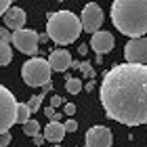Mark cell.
Returning a JSON list of instances; mask_svg holds the SVG:
<instances>
[{"mask_svg": "<svg viewBox=\"0 0 147 147\" xmlns=\"http://www.w3.org/2000/svg\"><path fill=\"white\" fill-rule=\"evenodd\" d=\"M105 116L126 126L147 124V65L118 63L101 82Z\"/></svg>", "mask_w": 147, "mask_h": 147, "instance_id": "cell-1", "label": "cell"}, {"mask_svg": "<svg viewBox=\"0 0 147 147\" xmlns=\"http://www.w3.org/2000/svg\"><path fill=\"white\" fill-rule=\"evenodd\" d=\"M111 21L130 40L143 38L147 34V0H116L111 4Z\"/></svg>", "mask_w": 147, "mask_h": 147, "instance_id": "cell-2", "label": "cell"}, {"mask_svg": "<svg viewBox=\"0 0 147 147\" xmlns=\"http://www.w3.org/2000/svg\"><path fill=\"white\" fill-rule=\"evenodd\" d=\"M84 32L82 21L76 17V13L71 11H55L49 13L46 19V34L53 42L57 44H71L80 38Z\"/></svg>", "mask_w": 147, "mask_h": 147, "instance_id": "cell-3", "label": "cell"}, {"mask_svg": "<svg viewBox=\"0 0 147 147\" xmlns=\"http://www.w3.org/2000/svg\"><path fill=\"white\" fill-rule=\"evenodd\" d=\"M51 63L49 59L42 57H32L30 61L23 63L21 67V78L28 86H46L51 84Z\"/></svg>", "mask_w": 147, "mask_h": 147, "instance_id": "cell-4", "label": "cell"}, {"mask_svg": "<svg viewBox=\"0 0 147 147\" xmlns=\"http://www.w3.org/2000/svg\"><path fill=\"white\" fill-rule=\"evenodd\" d=\"M17 99L15 95L0 84V135L11 132L9 128L13 124H17Z\"/></svg>", "mask_w": 147, "mask_h": 147, "instance_id": "cell-5", "label": "cell"}, {"mask_svg": "<svg viewBox=\"0 0 147 147\" xmlns=\"http://www.w3.org/2000/svg\"><path fill=\"white\" fill-rule=\"evenodd\" d=\"M80 21H82V28L84 32H88V34H99V28L103 25V11H101V6H99L97 2H88L84 6V11H82V17H80Z\"/></svg>", "mask_w": 147, "mask_h": 147, "instance_id": "cell-6", "label": "cell"}, {"mask_svg": "<svg viewBox=\"0 0 147 147\" xmlns=\"http://www.w3.org/2000/svg\"><path fill=\"white\" fill-rule=\"evenodd\" d=\"M13 44L23 55H36L38 44H40V34H36L34 30H25V28L19 32H13Z\"/></svg>", "mask_w": 147, "mask_h": 147, "instance_id": "cell-7", "label": "cell"}, {"mask_svg": "<svg viewBox=\"0 0 147 147\" xmlns=\"http://www.w3.org/2000/svg\"><path fill=\"white\" fill-rule=\"evenodd\" d=\"M124 57H126V63L145 65V61H147V38L128 40V42H126V49H124Z\"/></svg>", "mask_w": 147, "mask_h": 147, "instance_id": "cell-8", "label": "cell"}, {"mask_svg": "<svg viewBox=\"0 0 147 147\" xmlns=\"http://www.w3.org/2000/svg\"><path fill=\"white\" fill-rule=\"evenodd\" d=\"M86 147H111L113 143V135L111 130L107 128V126H92V128H88V132H86Z\"/></svg>", "mask_w": 147, "mask_h": 147, "instance_id": "cell-9", "label": "cell"}, {"mask_svg": "<svg viewBox=\"0 0 147 147\" xmlns=\"http://www.w3.org/2000/svg\"><path fill=\"white\" fill-rule=\"evenodd\" d=\"M49 63H51V69L53 71H65V69H69L71 65H74L69 51H65V49L53 51L51 55H49Z\"/></svg>", "mask_w": 147, "mask_h": 147, "instance_id": "cell-10", "label": "cell"}, {"mask_svg": "<svg viewBox=\"0 0 147 147\" xmlns=\"http://www.w3.org/2000/svg\"><path fill=\"white\" fill-rule=\"evenodd\" d=\"M92 46V51L97 53V55H105V53L113 51V44H116V40L109 32H99V34L92 36V40L88 42Z\"/></svg>", "mask_w": 147, "mask_h": 147, "instance_id": "cell-11", "label": "cell"}, {"mask_svg": "<svg viewBox=\"0 0 147 147\" xmlns=\"http://www.w3.org/2000/svg\"><path fill=\"white\" fill-rule=\"evenodd\" d=\"M25 11L23 9H19V6H13V9L4 15V28H9V30H23V25H25Z\"/></svg>", "mask_w": 147, "mask_h": 147, "instance_id": "cell-12", "label": "cell"}, {"mask_svg": "<svg viewBox=\"0 0 147 147\" xmlns=\"http://www.w3.org/2000/svg\"><path fill=\"white\" fill-rule=\"evenodd\" d=\"M65 124L63 122H49L44 126V139L51 143H61L65 137Z\"/></svg>", "mask_w": 147, "mask_h": 147, "instance_id": "cell-13", "label": "cell"}, {"mask_svg": "<svg viewBox=\"0 0 147 147\" xmlns=\"http://www.w3.org/2000/svg\"><path fill=\"white\" fill-rule=\"evenodd\" d=\"M82 80L76 78V76H67V80H65V90L69 92V95H78L80 90H82Z\"/></svg>", "mask_w": 147, "mask_h": 147, "instance_id": "cell-14", "label": "cell"}, {"mask_svg": "<svg viewBox=\"0 0 147 147\" xmlns=\"http://www.w3.org/2000/svg\"><path fill=\"white\" fill-rule=\"evenodd\" d=\"M30 116H32V109L28 107V103H19L17 105V124L23 126L25 122H30V120H32Z\"/></svg>", "mask_w": 147, "mask_h": 147, "instance_id": "cell-15", "label": "cell"}, {"mask_svg": "<svg viewBox=\"0 0 147 147\" xmlns=\"http://www.w3.org/2000/svg\"><path fill=\"white\" fill-rule=\"evenodd\" d=\"M23 132H25L28 137L34 139V137L40 135V124L36 122V120H30V122H25V124H23Z\"/></svg>", "mask_w": 147, "mask_h": 147, "instance_id": "cell-16", "label": "cell"}, {"mask_svg": "<svg viewBox=\"0 0 147 147\" xmlns=\"http://www.w3.org/2000/svg\"><path fill=\"white\" fill-rule=\"evenodd\" d=\"M11 61H13V51H11V46L0 44V65H9Z\"/></svg>", "mask_w": 147, "mask_h": 147, "instance_id": "cell-17", "label": "cell"}, {"mask_svg": "<svg viewBox=\"0 0 147 147\" xmlns=\"http://www.w3.org/2000/svg\"><path fill=\"white\" fill-rule=\"evenodd\" d=\"M0 44H6V46L13 44V34L9 28H0Z\"/></svg>", "mask_w": 147, "mask_h": 147, "instance_id": "cell-18", "label": "cell"}, {"mask_svg": "<svg viewBox=\"0 0 147 147\" xmlns=\"http://www.w3.org/2000/svg\"><path fill=\"white\" fill-rule=\"evenodd\" d=\"M42 99H44L42 95H34V97L30 99V101H25V103H28V107L32 109V113L40 109V105H42Z\"/></svg>", "mask_w": 147, "mask_h": 147, "instance_id": "cell-19", "label": "cell"}, {"mask_svg": "<svg viewBox=\"0 0 147 147\" xmlns=\"http://www.w3.org/2000/svg\"><path fill=\"white\" fill-rule=\"evenodd\" d=\"M78 67H80V69H82V71L86 74V78H90V80H95V69H92V67H90V65H88V63H80V65H78Z\"/></svg>", "mask_w": 147, "mask_h": 147, "instance_id": "cell-20", "label": "cell"}, {"mask_svg": "<svg viewBox=\"0 0 147 147\" xmlns=\"http://www.w3.org/2000/svg\"><path fill=\"white\" fill-rule=\"evenodd\" d=\"M11 9H13V4L9 2V0H0V17H4Z\"/></svg>", "mask_w": 147, "mask_h": 147, "instance_id": "cell-21", "label": "cell"}, {"mask_svg": "<svg viewBox=\"0 0 147 147\" xmlns=\"http://www.w3.org/2000/svg\"><path fill=\"white\" fill-rule=\"evenodd\" d=\"M61 105H65V101H63V97L61 95H53V99H51V107H61Z\"/></svg>", "mask_w": 147, "mask_h": 147, "instance_id": "cell-22", "label": "cell"}, {"mask_svg": "<svg viewBox=\"0 0 147 147\" xmlns=\"http://www.w3.org/2000/svg\"><path fill=\"white\" fill-rule=\"evenodd\" d=\"M13 141V135L11 132H6V135H0V147H9Z\"/></svg>", "mask_w": 147, "mask_h": 147, "instance_id": "cell-23", "label": "cell"}, {"mask_svg": "<svg viewBox=\"0 0 147 147\" xmlns=\"http://www.w3.org/2000/svg\"><path fill=\"white\" fill-rule=\"evenodd\" d=\"M65 124V130H67V132H76L78 130V122H76V120H67V122H63Z\"/></svg>", "mask_w": 147, "mask_h": 147, "instance_id": "cell-24", "label": "cell"}, {"mask_svg": "<svg viewBox=\"0 0 147 147\" xmlns=\"http://www.w3.org/2000/svg\"><path fill=\"white\" fill-rule=\"evenodd\" d=\"M63 113L65 116H74V113H76V105L74 103H65L63 105Z\"/></svg>", "mask_w": 147, "mask_h": 147, "instance_id": "cell-25", "label": "cell"}, {"mask_svg": "<svg viewBox=\"0 0 147 147\" xmlns=\"http://www.w3.org/2000/svg\"><path fill=\"white\" fill-rule=\"evenodd\" d=\"M44 141H46V139H44L42 135H38V137H34V145H44Z\"/></svg>", "mask_w": 147, "mask_h": 147, "instance_id": "cell-26", "label": "cell"}, {"mask_svg": "<svg viewBox=\"0 0 147 147\" xmlns=\"http://www.w3.org/2000/svg\"><path fill=\"white\" fill-rule=\"evenodd\" d=\"M51 88H53V82H51V84H46V86H42V92H40V95L46 97V92H51Z\"/></svg>", "mask_w": 147, "mask_h": 147, "instance_id": "cell-27", "label": "cell"}, {"mask_svg": "<svg viewBox=\"0 0 147 147\" xmlns=\"http://www.w3.org/2000/svg\"><path fill=\"white\" fill-rule=\"evenodd\" d=\"M78 53H80V55H86V53H88V46H86V44H80V46H78Z\"/></svg>", "mask_w": 147, "mask_h": 147, "instance_id": "cell-28", "label": "cell"}, {"mask_svg": "<svg viewBox=\"0 0 147 147\" xmlns=\"http://www.w3.org/2000/svg\"><path fill=\"white\" fill-rule=\"evenodd\" d=\"M49 40H51L49 34H40V42H42V44H44V42H49Z\"/></svg>", "mask_w": 147, "mask_h": 147, "instance_id": "cell-29", "label": "cell"}, {"mask_svg": "<svg viewBox=\"0 0 147 147\" xmlns=\"http://www.w3.org/2000/svg\"><path fill=\"white\" fill-rule=\"evenodd\" d=\"M84 88H86V90H92V88H95V80H90V82H88V84H86V86H84Z\"/></svg>", "mask_w": 147, "mask_h": 147, "instance_id": "cell-30", "label": "cell"}, {"mask_svg": "<svg viewBox=\"0 0 147 147\" xmlns=\"http://www.w3.org/2000/svg\"><path fill=\"white\" fill-rule=\"evenodd\" d=\"M53 147H61V145H53Z\"/></svg>", "mask_w": 147, "mask_h": 147, "instance_id": "cell-31", "label": "cell"}, {"mask_svg": "<svg viewBox=\"0 0 147 147\" xmlns=\"http://www.w3.org/2000/svg\"><path fill=\"white\" fill-rule=\"evenodd\" d=\"M84 147H86V145H84Z\"/></svg>", "mask_w": 147, "mask_h": 147, "instance_id": "cell-32", "label": "cell"}]
</instances>
